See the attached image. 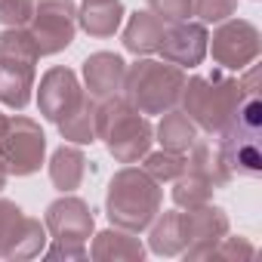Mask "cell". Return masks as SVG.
Returning a JSON list of instances; mask_svg holds the SVG:
<instances>
[{
  "mask_svg": "<svg viewBox=\"0 0 262 262\" xmlns=\"http://www.w3.org/2000/svg\"><path fill=\"white\" fill-rule=\"evenodd\" d=\"M185 167L194 170V173H201L204 179H210L216 188H222V185L231 182V173L225 167V158H222L219 142H207V139L198 136L194 145L185 151Z\"/></svg>",
  "mask_w": 262,
  "mask_h": 262,
  "instance_id": "cell-21",
  "label": "cell"
},
{
  "mask_svg": "<svg viewBox=\"0 0 262 262\" xmlns=\"http://www.w3.org/2000/svg\"><path fill=\"white\" fill-rule=\"evenodd\" d=\"M34 74L37 71L0 65V105H7L13 111L28 108V102L34 96Z\"/></svg>",
  "mask_w": 262,
  "mask_h": 262,
  "instance_id": "cell-23",
  "label": "cell"
},
{
  "mask_svg": "<svg viewBox=\"0 0 262 262\" xmlns=\"http://www.w3.org/2000/svg\"><path fill=\"white\" fill-rule=\"evenodd\" d=\"M185 247H188L185 213H179V210L158 213L148 225V250L155 256H182Z\"/></svg>",
  "mask_w": 262,
  "mask_h": 262,
  "instance_id": "cell-16",
  "label": "cell"
},
{
  "mask_svg": "<svg viewBox=\"0 0 262 262\" xmlns=\"http://www.w3.org/2000/svg\"><path fill=\"white\" fill-rule=\"evenodd\" d=\"M96 139L105 142L108 155L117 164H139L155 142V126L139 114L123 96L99 102L96 111Z\"/></svg>",
  "mask_w": 262,
  "mask_h": 262,
  "instance_id": "cell-3",
  "label": "cell"
},
{
  "mask_svg": "<svg viewBox=\"0 0 262 262\" xmlns=\"http://www.w3.org/2000/svg\"><path fill=\"white\" fill-rule=\"evenodd\" d=\"M40 56H59L77 34L74 0H34V16L25 25Z\"/></svg>",
  "mask_w": 262,
  "mask_h": 262,
  "instance_id": "cell-6",
  "label": "cell"
},
{
  "mask_svg": "<svg viewBox=\"0 0 262 262\" xmlns=\"http://www.w3.org/2000/svg\"><path fill=\"white\" fill-rule=\"evenodd\" d=\"M34 16V0H0V25L25 28Z\"/></svg>",
  "mask_w": 262,
  "mask_h": 262,
  "instance_id": "cell-29",
  "label": "cell"
},
{
  "mask_svg": "<svg viewBox=\"0 0 262 262\" xmlns=\"http://www.w3.org/2000/svg\"><path fill=\"white\" fill-rule=\"evenodd\" d=\"M207 37H210V31L204 22H191V19L173 22L164 28V40H161L158 53L179 68H198L207 59Z\"/></svg>",
  "mask_w": 262,
  "mask_h": 262,
  "instance_id": "cell-11",
  "label": "cell"
},
{
  "mask_svg": "<svg viewBox=\"0 0 262 262\" xmlns=\"http://www.w3.org/2000/svg\"><path fill=\"white\" fill-rule=\"evenodd\" d=\"M47 241H50L47 225H43L40 219H34V216H25L22 225H19V231H16V241H13L7 259H13V262H16V259H34V256L43 253Z\"/></svg>",
  "mask_w": 262,
  "mask_h": 262,
  "instance_id": "cell-25",
  "label": "cell"
},
{
  "mask_svg": "<svg viewBox=\"0 0 262 262\" xmlns=\"http://www.w3.org/2000/svg\"><path fill=\"white\" fill-rule=\"evenodd\" d=\"M207 53L222 71H244L262 53V34L247 19H225L207 37Z\"/></svg>",
  "mask_w": 262,
  "mask_h": 262,
  "instance_id": "cell-7",
  "label": "cell"
},
{
  "mask_svg": "<svg viewBox=\"0 0 262 262\" xmlns=\"http://www.w3.org/2000/svg\"><path fill=\"white\" fill-rule=\"evenodd\" d=\"M237 10V0H194L191 16H198V22L204 25H219L225 19H231Z\"/></svg>",
  "mask_w": 262,
  "mask_h": 262,
  "instance_id": "cell-28",
  "label": "cell"
},
{
  "mask_svg": "<svg viewBox=\"0 0 262 262\" xmlns=\"http://www.w3.org/2000/svg\"><path fill=\"white\" fill-rule=\"evenodd\" d=\"M25 213L16 201H7V198H0V259H7L10 256V247L16 241V231L22 225Z\"/></svg>",
  "mask_w": 262,
  "mask_h": 262,
  "instance_id": "cell-27",
  "label": "cell"
},
{
  "mask_svg": "<svg viewBox=\"0 0 262 262\" xmlns=\"http://www.w3.org/2000/svg\"><path fill=\"white\" fill-rule=\"evenodd\" d=\"M213 191H216V185L210 179H204L201 173L188 170V167L173 179V204L179 210H191V207L210 204L213 201Z\"/></svg>",
  "mask_w": 262,
  "mask_h": 262,
  "instance_id": "cell-24",
  "label": "cell"
},
{
  "mask_svg": "<svg viewBox=\"0 0 262 262\" xmlns=\"http://www.w3.org/2000/svg\"><path fill=\"white\" fill-rule=\"evenodd\" d=\"M155 139L161 142V148L185 155L198 139V126L191 123V117L182 108H170V111L161 114V120L155 126Z\"/></svg>",
  "mask_w": 262,
  "mask_h": 262,
  "instance_id": "cell-20",
  "label": "cell"
},
{
  "mask_svg": "<svg viewBox=\"0 0 262 262\" xmlns=\"http://www.w3.org/2000/svg\"><path fill=\"white\" fill-rule=\"evenodd\" d=\"M182 86H185V68H179L167 59L139 56L133 65H126L120 96L139 114L148 117V114H164V111L176 108Z\"/></svg>",
  "mask_w": 262,
  "mask_h": 262,
  "instance_id": "cell-4",
  "label": "cell"
},
{
  "mask_svg": "<svg viewBox=\"0 0 262 262\" xmlns=\"http://www.w3.org/2000/svg\"><path fill=\"white\" fill-rule=\"evenodd\" d=\"M37 90V108H40V117L50 120V123H59L74 105L77 99L83 96V86L77 80V74L65 65H56L50 68L43 77H40V86Z\"/></svg>",
  "mask_w": 262,
  "mask_h": 262,
  "instance_id": "cell-10",
  "label": "cell"
},
{
  "mask_svg": "<svg viewBox=\"0 0 262 262\" xmlns=\"http://www.w3.org/2000/svg\"><path fill=\"white\" fill-rule=\"evenodd\" d=\"M244 77H231L228 71L216 68L213 74H194L185 77L179 105L191 117L198 129H204L207 136H222L231 126L237 105L244 102L247 93H259V68L250 65L244 68Z\"/></svg>",
  "mask_w": 262,
  "mask_h": 262,
  "instance_id": "cell-1",
  "label": "cell"
},
{
  "mask_svg": "<svg viewBox=\"0 0 262 262\" xmlns=\"http://www.w3.org/2000/svg\"><path fill=\"white\" fill-rule=\"evenodd\" d=\"M164 188L142 167H120L105 191V216L114 228L142 234L161 213Z\"/></svg>",
  "mask_w": 262,
  "mask_h": 262,
  "instance_id": "cell-2",
  "label": "cell"
},
{
  "mask_svg": "<svg viewBox=\"0 0 262 262\" xmlns=\"http://www.w3.org/2000/svg\"><path fill=\"white\" fill-rule=\"evenodd\" d=\"M7 120H10V117H7L4 111H0V136H4V129H7Z\"/></svg>",
  "mask_w": 262,
  "mask_h": 262,
  "instance_id": "cell-34",
  "label": "cell"
},
{
  "mask_svg": "<svg viewBox=\"0 0 262 262\" xmlns=\"http://www.w3.org/2000/svg\"><path fill=\"white\" fill-rule=\"evenodd\" d=\"M253 256H256V247L247 237H228V234L210 253V259H228V262H234V259H253Z\"/></svg>",
  "mask_w": 262,
  "mask_h": 262,
  "instance_id": "cell-31",
  "label": "cell"
},
{
  "mask_svg": "<svg viewBox=\"0 0 262 262\" xmlns=\"http://www.w3.org/2000/svg\"><path fill=\"white\" fill-rule=\"evenodd\" d=\"M123 74H126V62H123V56H117V53L99 50V53H90V56L83 59V90H86L96 102H105V99L120 96V90H123Z\"/></svg>",
  "mask_w": 262,
  "mask_h": 262,
  "instance_id": "cell-12",
  "label": "cell"
},
{
  "mask_svg": "<svg viewBox=\"0 0 262 262\" xmlns=\"http://www.w3.org/2000/svg\"><path fill=\"white\" fill-rule=\"evenodd\" d=\"M164 28H167V22L158 19L151 10H136L133 16L126 19L123 34H120L123 50L133 53L136 59L158 53V47H161V40H164Z\"/></svg>",
  "mask_w": 262,
  "mask_h": 262,
  "instance_id": "cell-15",
  "label": "cell"
},
{
  "mask_svg": "<svg viewBox=\"0 0 262 262\" xmlns=\"http://www.w3.org/2000/svg\"><path fill=\"white\" fill-rule=\"evenodd\" d=\"M96 111H99V102L83 90L77 105L56 123L59 136L65 142H71V145H93L96 142Z\"/></svg>",
  "mask_w": 262,
  "mask_h": 262,
  "instance_id": "cell-18",
  "label": "cell"
},
{
  "mask_svg": "<svg viewBox=\"0 0 262 262\" xmlns=\"http://www.w3.org/2000/svg\"><path fill=\"white\" fill-rule=\"evenodd\" d=\"M185 228H188V247L182 250V256L185 259H210L213 247L228 234L231 222H228V213L210 201L204 207L185 210Z\"/></svg>",
  "mask_w": 262,
  "mask_h": 262,
  "instance_id": "cell-9",
  "label": "cell"
},
{
  "mask_svg": "<svg viewBox=\"0 0 262 262\" xmlns=\"http://www.w3.org/2000/svg\"><path fill=\"white\" fill-rule=\"evenodd\" d=\"M142 170L155 179V182H173L182 170H185V155H179V151H167V148H161V151H148L145 158H142Z\"/></svg>",
  "mask_w": 262,
  "mask_h": 262,
  "instance_id": "cell-26",
  "label": "cell"
},
{
  "mask_svg": "<svg viewBox=\"0 0 262 262\" xmlns=\"http://www.w3.org/2000/svg\"><path fill=\"white\" fill-rule=\"evenodd\" d=\"M43 225H47V234L53 241H62V244H86L96 231V216L90 210V204L71 191H65L62 198H56L47 213H43Z\"/></svg>",
  "mask_w": 262,
  "mask_h": 262,
  "instance_id": "cell-8",
  "label": "cell"
},
{
  "mask_svg": "<svg viewBox=\"0 0 262 262\" xmlns=\"http://www.w3.org/2000/svg\"><path fill=\"white\" fill-rule=\"evenodd\" d=\"M47 158V136L34 117L16 114L0 136V161L10 176H34Z\"/></svg>",
  "mask_w": 262,
  "mask_h": 262,
  "instance_id": "cell-5",
  "label": "cell"
},
{
  "mask_svg": "<svg viewBox=\"0 0 262 262\" xmlns=\"http://www.w3.org/2000/svg\"><path fill=\"white\" fill-rule=\"evenodd\" d=\"M90 256L96 262H142L145 259V244L139 241V234L111 225V228L93 234Z\"/></svg>",
  "mask_w": 262,
  "mask_h": 262,
  "instance_id": "cell-14",
  "label": "cell"
},
{
  "mask_svg": "<svg viewBox=\"0 0 262 262\" xmlns=\"http://www.w3.org/2000/svg\"><path fill=\"white\" fill-rule=\"evenodd\" d=\"M145 4H148V10H151L158 19H164L167 25H173V22L191 19L194 0H145Z\"/></svg>",
  "mask_w": 262,
  "mask_h": 262,
  "instance_id": "cell-30",
  "label": "cell"
},
{
  "mask_svg": "<svg viewBox=\"0 0 262 262\" xmlns=\"http://www.w3.org/2000/svg\"><path fill=\"white\" fill-rule=\"evenodd\" d=\"M123 4L120 0H83L77 7V28H83L90 37H114L123 25Z\"/></svg>",
  "mask_w": 262,
  "mask_h": 262,
  "instance_id": "cell-17",
  "label": "cell"
},
{
  "mask_svg": "<svg viewBox=\"0 0 262 262\" xmlns=\"http://www.w3.org/2000/svg\"><path fill=\"white\" fill-rule=\"evenodd\" d=\"M40 256H47L50 262H59V259H65V262H80V259L90 256V250H86V244H62V241H53L50 247H43Z\"/></svg>",
  "mask_w": 262,
  "mask_h": 262,
  "instance_id": "cell-32",
  "label": "cell"
},
{
  "mask_svg": "<svg viewBox=\"0 0 262 262\" xmlns=\"http://www.w3.org/2000/svg\"><path fill=\"white\" fill-rule=\"evenodd\" d=\"M40 53L28 34V28H4L0 31V65L37 71Z\"/></svg>",
  "mask_w": 262,
  "mask_h": 262,
  "instance_id": "cell-22",
  "label": "cell"
},
{
  "mask_svg": "<svg viewBox=\"0 0 262 262\" xmlns=\"http://www.w3.org/2000/svg\"><path fill=\"white\" fill-rule=\"evenodd\" d=\"M86 176V155H83V145H59L50 158V182L65 194V191H74L80 188Z\"/></svg>",
  "mask_w": 262,
  "mask_h": 262,
  "instance_id": "cell-19",
  "label": "cell"
},
{
  "mask_svg": "<svg viewBox=\"0 0 262 262\" xmlns=\"http://www.w3.org/2000/svg\"><path fill=\"white\" fill-rule=\"evenodd\" d=\"M219 148H222V158H225V167L234 176H259L262 170V151H259V136H250V133H222L216 136Z\"/></svg>",
  "mask_w": 262,
  "mask_h": 262,
  "instance_id": "cell-13",
  "label": "cell"
},
{
  "mask_svg": "<svg viewBox=\"0 0 262 262\" xmlns=\"http://www.w3.org/2000/svg\"><path fill=\"white\" fill-rule=\"evenodd\" d=\"M7 179H10V173H7V167H4V161H0V191L7 188Z\"/></svg>",
  "mask_w": 262,
  "mask_h": 262,
  "instance_id": "cell-33",
  "label": "cell"
}]
</instances>
